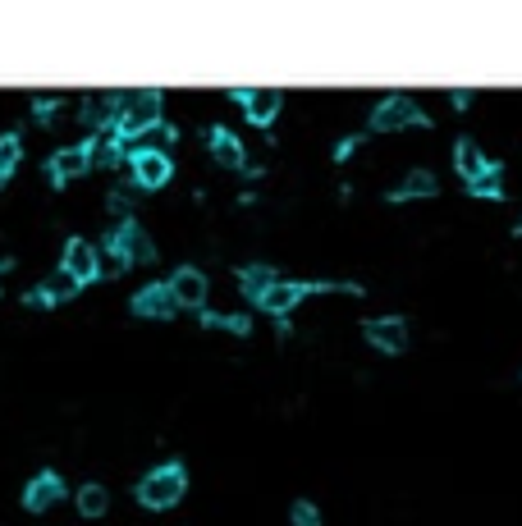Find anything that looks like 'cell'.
Segmentation results:
<instances>
[{
	"label": "cell",
	"mask_w": 522,
	"mask_h": 526,
	"mask_svg": "<svg viewBox=\"0 0 522 526\" xmlns=\"http://www.w3.org/2000/svg\"><path fill=\"white\" fill-rule=\"evenodd\" d=\"M161 110H165V92H161V87L120 92V115H115V129H110V138L124 147V142L142 138V133L161 129Z\"/></svg>",
	"instance_id": "6da1fadb"
},
{
	"label": "cell",
	"mask_w": 522,
	"mask_h": 526,
	"mask_svg": "<svg viewBox=\"0 0 522 526\" xmlns=\"http://www.w3.org/2000/svg\"><path fill=\"white\" fill-rule=\"evenodd\" d=\"M133 494H138L142 508L165 513V508H174L188 494V467L184 462H161V467H152V472L133 485Z\"/></svg>",
	"instance_id": "7a4b0ae2"
},
{
	"label": "cell",
	"mask_w": 522,
	"mask_h": 526,
	"mask_svg": "<svg viewBox=\"0 0 522 526\" xmlns=\"http://www.w3.org/2000/svg\"><path fill=\"white\" fill-rule=\"evenodd\" d=\"M408 124H417V129H431V115H426L413 97H403V92L385 97L381 106L371 110V133H394V129H408Z\"/></svg>",
	"instance_id": "3957f363"
},
{
	"label": "cell",
	"mask_w": 522,
	"mask_h": 526,
	"mask_svg": "<svg viewBox=\"0 0 522 526\" xmlns=\"http://www.w3.org/2000/svg\"><path fill=\"white\" fill-rule=\"evenodd\" d=\"M129 170H133V183H138L142 193H156V188H165V183L174 179V161L161 147H133Z\"/></svg>",
	"instance_id": "277c9868"
},
{
	"label": "cell",
	"mask_w": 522,
	"mask_h": 526,
	"mask_svg": "<svg viewBox=\"0 0 522 526\" xmlns=\"http://www.w3.org/2000/svg\"><path fill=\"white\" fill-rule=\"evenodd\" d=\"M229 97L239 101L243 115H248V124H257V129H271L275 115H280V106H284L280 87H234Z\"/></svg>",
	"instance_id": "5b68a950"
},
{
	"label": "cell",
	"mask_w": 522,
	"mask_h": 526,
	"mask_svg": "<svg viewBox=\"0 0 522 526\" xmlns=\"http://www.w3.org/2000/svg\"><path fill=\"white\" fill-rule=\"evenodd\" d=\"M87 170H92V138L51 151V161H46V179H51V188H65L69 179H78V174H87Z\"/></svg>",
	"instance_id": "8992f818"
},
{
	"label": "cell",
	"mask_w": 522,
	"mask_h": 526,
	"mask_svg": "<svg viewBox=\"0 0 522 526\" xmlns=\"http://www.w3.org/2000/svg\"><path fill=\"white\" fill-rule=\"evenodd\" d=\"M60 270H69V275H74L78 289H83V284H97L101 280V252H97V243H87V238H69Z\"/></svg>",
	"instance_id": "52a82bcc"
},
{
	"label": "cell",
	"mask_w": 522,
	"mask_h": 526,
	"mask_svg": "<svg viewBox=\"0 0 522 526\" xmlns=\"http://www.w3.org/2000/svg\"><path fill=\"white\" fill-rule=\"evenodd\" d=\"M362 334L381 353H403L408 348V321L403 316H371V321H362Z\"/></svg>",
	"instance_id": "ba28073f"
},
{
	"label": "cell",
	"mask_w": 522,
	"mask_h": 526,
	"mask_svg": "<svg viewBox=\"0 0 522 526\" xmlns=\"http://www.w3.org/2000/svg\"><path fill=\"white\" fill-rule=\"evenodd\" d=\"M170 293H174V302H179V307H193V312H207V275H202V270L197 266H179L170 275Z\"/></svg>",
	"instance_id": "9c48e42d"
},
{
	"label": "cell",
	"mask_w": 522,
	"mask_h": 526,
	"mask_svg": "<svg viewBox=\"0 0 522 526\" xmlns=\"http://www.w3.org/2000/svg\"><path fill=\"white\" fill-rule=\"evenodd\" d=\"M60 499H65V481H60V472H51V467L23 485V508H28V513H46V508L60 504Z\"/></svg>",
	"instance_id": "30bf717a"
},
{
	"label": "cell",
	"mask_w": 522,
	"mask_h": 526,
	"mask_svg": "<svg viewBox=\"0 0 522 526\" xmlns=\"http://www.w3.org/2000/svg\"><path fill=\"white\" fill-rule=\"evenodd\" d=\"M129 307H133V316H147V321H170V316L179 312L170 284H147V289H138Z\"/></svg>",
	"instance_id": "8fae6325"
},
{
	"label": "cell",
	"mask_w": 522,
	"mask_h": 526,
	"mask_svg": "<svg viewBox=\"0 0 522 526\" xmlns=\"http://www.w3.org/2000/svg\"><path fill=\"white\" fill-rule=\"evenodd\" d=\"M78 293V284H74V275L69 270H51L37 289H28V307H55V302H65V298H74Z\"/></svg>",
	"instance_id": "7c38bea8"
},
{
	"label": "cell",
	"mask_w": 522,
	"mask_h": 526,
	"mask_svg": "<svg viewBox=\"0 0 522 526\" xmlns=\"http://www.w3.org/2000/svg\"><path fill=\"white\" fill-rule=\"evenodd\" d=\"M207 147H211V156H216L225 170H243L248 165V156H243V142H239V133H229L225 124H216V129L207 133Z\"/></svg>",
	"instance_id": "4fadbf2b"
},
{
	"label": "cell",
	"mask_w": 522,
	"mask_h": 526,
	"mask_svg": "<svg viewBox=\"0 0 522 526\" xmlns=\"http://www.w3.org/2000/svg\"><path fill=\"white\" fill-rule=\"evenodd\" d=\"M490 165H495V161H490V156H486V151H481L472 138H458V142H454V170L463 174L468 183L481 179V174H486Z\"/></svg>",
	"instance_id": "5bb4252c"
},
{
	"label": "cell",
	"mask_w": 522,
	"mask_h": 526,
	"mask_svg": "<svg viewBox=\"0 0 522 526\" xmlns=\"http://www.w3.org/2000/svg\"><path fill=\"white\" fill-rule=\"evenodd\" d=\"M435 174L431 170H408L399 179V188H390V202H413V197H435Z\"/></svg>",
	"instance_id": "9a60e30c"
},
{
	"label": "cell",
	"mask_w": 522,
	"mask_h": 526,
	"mask_svg": "<svg viewBox=\"0 0 522 526\" xmlns=\"http://www.w3.org/2000/svg\"><path fill=\"white\" fill-rule=\"evenodd\" d=\"M74 504H78V517H106V508H110V490L101 481H87V485H78V494H74Z\"/></svg>",
	"instance_id": "2e32d148"
},
{
	"label": "cell",
	"mask_w": 522,
	"mask_h": 526,
	"mask_svg": "<svg viewBox=\"0 0 522 526\" xmlns=\"http://www.w3.org/2000/svg\"><path fill=\"white\" fill-rule=\"evenodd\" d=\"M275 280H280V275H275L266 261H261V266H243L239 270V289H243V298H252V302L266 298V289H271Z\"/></svg>",
	"instance_id": "e0dca14e"
},
{
	"label": "cell",
	"mask_w": 522,
	"mask_h": 526,
	"mask_svg": "<svg viewBox=\"0 0 522 526\" xmlns=\"http://www.w3.org/2000/svg\"><path fill=\"white\" fill-rule=\"evenodd\" d=\"M19 161H23V142H19V133H0V183H5L14 170H19Z\"/></svg>",
	"instance_id": "ac0fdd59"
},
{
	"label": "cell",
	"mask_w": 522,
	"mask_h": 526,
	"mask_svg": "<svg viewBox=\"0 0 522 526\" xmlns=\"http://www.w3.org/2000/svg\"><path fill=\"white\" fill-rule=\"evenodd\" d=\"M468 193H472V197H490V202H500V197H504V170H500V165H490V170L481 174V179L468 183Z\"/></svg>",
	"instance_id": "d6986e66"
},
{
	"label": "cell",
	"mask_w": 522,
	"mask_h": 526,
	"mask_svg": "<svg viewBox=\"0 0 522 526\" xmlns=\"http://www.w3.org/2000/svg\"><path fill=\"white\" fill-rule=\"evenodd\" d=\"M202 325H216V330H229V334H252V321H248V316H220V312H202Z\"/></svg>",
	"instance_id": "ffe728a7"
},
{
	"label": "cell",
	"mask_w": 522,
	"mask_h": 526,
	"mask_svg": "<svg viewBox=\"0 0 522 526\" xmlns=\"http://www.w3.org/2000/svg\"><path fill=\"white\" fill-rule=\"evenodd\" d=\"M289 522L294 526H321V508H316L312 499H294V504H289Z\"/></svg>",
	"instance_id": "44dd1931"
},
{
	"label": "cell",
	"mask_w": 522,
	"mask_h": 526,
	"mask_svg": "<svg viewBox=\"0 0 522 526\" xmlns=\"http://www.w3.org/2000/svg\"><path fill=\"white\" fill-rule=\"evenodd\" d=\"M55 106H60V97H33V110H37V119H42V124H46V119H55L51 115Z\"/></svg>",
	"instance_id": "7402d4cb"
},
{
	"label": "cell",
	"mask_w": 522,
	"mask_h": 526,
	"mask_svg": "<svg viewBox=\"0 0 522 526\" xmlns=\"http://www.w3.org/2000/svg\"><path fill=\"white\" fill-rule=\"evenodd\" d=\"M358 142H362V138H344V142H339V147H335V161H348V156L358 151Z\"/></svg>",
	"instance_id": "603a6c76"
},
{
	"label": "cell",
	"mask_w": 522,
	"mask_h": 526,
	"mask_svg": "<svg viewBox=\"0 0 522 526\" xmlns=\"http://www.w3.org/2000/svg\"><path fill=\"white\" fill-rule=\"evenodd\" d=\"M449 101H454V106H472V92L468 87H458V92H449Z\"/></svg>",
	"instance_id": "cb8c5ba5"
},
{
	"label": "cell",
	"mask_w": 522,
	"mask_h": 526,
	"mask_svg": "<svg viewBox=\"0 0 522 526\" xmlns=\"http://www.w3.org/2000/svg\"><path fill=\"white\" fill-rule=\"evenodd\" d=\"M5 270H14V261H0V280H5Z\"/></svg>",
	"instance_id": "d4e9b609"
},
{
	"label": "cell",
	"mask_w": 522,
	"mask_h": 526,
	"mask_svg": "<svg viewBox=\"0 0 522 526\" xmlns=\"http://www.w3.org/2000/svg\"><path fill=\"white\" fill-rule=\"evenodd\" d=\"M513 234H522V220H518V225H513Z\"/></svg>",
	"instance_id": "484cf974"
}]
</instances>
